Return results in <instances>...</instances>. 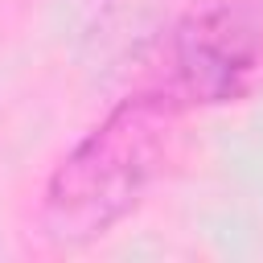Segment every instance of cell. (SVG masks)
<instances>
[{
	"label": "cell",
	"instance_id": "1",
	"mask_svg": "<svg viewBox=\"0 0 263 263\" xmlns=\"http://www.w3.org/2000/svg\"><path fill=\"white\" fill-rule=\"evenodd\" d=\"M185 107L160 86L119 99L49 173L37 226L53 247H86L123 222L164 168L177 115Z\"/></svg>",
	"mask_w": 263,
	"mask_h": 263
},
{
	"label": "cell",
	"instance_id": "2",
	"mask_svg": "<svg viewBox=\"0 0 263 263\" xmlns=\"http://www.w3.org/2000/svg\"><path fill=\"white\" fill-rule=\"evenodd\" d=\"M263 70V0H189L160 45V86L181 107L238 99Z\"/></svg>",
	"mask_w": 263,
	"mask_h": 263
}]
</instances>
